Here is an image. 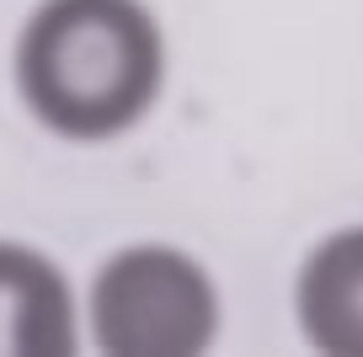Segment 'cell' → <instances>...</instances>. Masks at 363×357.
Instances as JSON below:
<instances>
[{"mask_svg": "<svg viewBox=\"0 0 363 357\" xmlns=\"http://www.w3.org/2000/svg\"><path fill=\"white\" fill-rule=\"evenodd\" d=\"M166 27L145 0H38L11 43L22 112L65 144H113L166 96Z\"/></svg>", "mask_w": 363, "mask_h": 357, "instance_id": "cell-1", "label": "cell"}, {"mask_svg": "<svg viewBox=\"0 0 363 357\" xmlns=\"http://www.w3.org/2000/svg\"><path fill=\"white\" fill-rule=\"evenodd\" d=\"M219 320L214 272L166 240H134L102 256L80 310L102 357H198L219 341Z\"/></svg>", "mask_w": 363, "mask_h": 357, "instance_id": "cell-2", "label": "cell"}, {"mask_svg": "<svg viewBox=\"0 0 363 357\" xmlns=\"http://www.w3.org/2000/svg\"><path fill=\"white\" fill-rule=\"evenodd\" d=\"M80 299L69 272L48 251L0 234V357L80 352Z\"/></svg>", "mask_w": 363, "mask_h": 357, "instance_id": "cell-3", "label": "cell"}, {"mask_svg": "<svg viewBox=\"0 0 363 357\" xmlns=\"http://www.w3.org/2000/svg\"><path fill=\"white\" fill-rule=\"evenodd\" d=\"M294 325L310 352L363 357V224L320 234L294 272Z\"/></svg>", "mask_w": 363, "mask_h": 357, "instance_id": "cell-4", "label": "cell"}]
</instances>
